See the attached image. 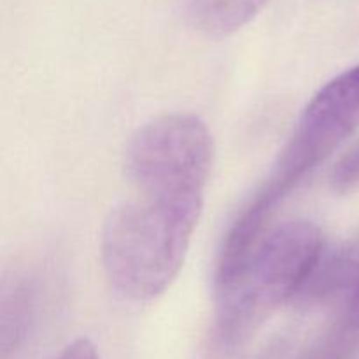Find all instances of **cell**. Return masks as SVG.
<instances>
[{"label": "cell", "mask_w": 359, "mask_h": 359, "mask_svg": "<svg viewBox=\"0 0 359 359\" xmlns=\"http://www.w3.org/2000/svg\"><path fill=\"white\" fill-rule=\"evenodd\" d=\"M102 228L105 276L121 297L149 302L170 287L184 265L203 210L200 195L137 191Z\"/></svg>", "instance_id": "cell-1"}, {"label": "cell", "mask_w": 359, "mask_h": 359, "mask_svg": "<svg viewBox=\"0 0 359 359\" xmlns=\"http://www.w3.org/2000/svg\"><path fill=\"white\" fill-rule=\"evenodd\" d=\"M323 251V233L311 221H287L272 228L241 279L216 294V328L221 344L238 346L277 309L300 297Z\"/></svg>", "instance_id": "cell-2"}, {"label": "cell", "mask_w": 359, "mask_h": 359, "mask_svg": "<svg viewBox=\"0 0 359 359\" xmlns=\"http://www.w3.org/2000/svg\"><path fill=\"white\" fill-rule=\"evenodd\" d=\"M214 142L191 112L165 114L140 126L126 144L125 174L137 191L205 196Z\"/></svg>", "instance_id": "cell-3"}, {"label": "cell", "mask_w": 359, "mask_h": 359, "mask_svg": "<svg viewBox=\"0 0 359 359\" xmlns=\"http://www.w3.org/2000/svg\"><path fill=\"white\" fill-rule=\"evenodd\" d=\"M359 128V65L344 70L311 98L265 182L290 195Z\"/></svg>", "instance_id": "cell-4"}, {"label": "cell", "mask_w": 359, "mask_h": 359, "mask_svg": "<svg viewBox=\"0 0 359 359\" xmlns=\"http://www.w3.org/2000/svg\"><path fill=\"white\" fill-rule=\"evenodd\" d=\"M332 184L335 191L340 193L359 188V144L337 163L332 174Z\"/></svg>", "instance_id": "cell-5"}, {"label": "cell", "mask_w": 359, "mask_h": 359, "mask_svg": "<svg viewBox=\"0 0 359 359\" xmlns=\"http://www.w3.org/2000/svg\"><path fill=\"white\" fill-rule=\"evenodd\" d=\"M351 333L353 332H349L347 328L342 330L339 337H333V339L323 342L321 346L312 349L304 359H342L344 353H346V340Z\"/></svg>", "instance_id": "cell-6"}, {"label": "cell", "mask_w": 359, "mask_h": 359, "mask_svg": "<svg viewBox=\"0 0 359 359\" xmlns=\"http://www.w3.org/2000/svg\"><path fill=\"white\" fill-rule=\"evenodd\" d=\"M56 359H100L98 358L97 347L93 346V342L84 337L76 339L74 342H70L62 353L58 354Z\"/></svg>", "instance_id": "cell-7"}, {"label": "cell", "mask_w": 359, "mask_h": 359, "mask_svg": "<svg viewBox=\"0 0 359 359\" xmlns=\"http://www.w3.org/2000/svg\"><path fill=\"white\" fill-rule=\"evenodd\" d=\"M344 326L353 333L359 332V280L349 297L346 298V316H344Z\"/></svg>", "instance_id": "cell-8"}]
</instances>
